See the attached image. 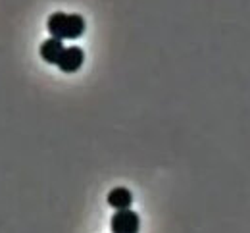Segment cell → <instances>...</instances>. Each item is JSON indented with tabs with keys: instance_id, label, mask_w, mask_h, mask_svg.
Masks as SVG:
<instances>
[{
	"instance_id": "obj_1",
	"label": "cell",
	"mask_w": 250,
	"mask_h": 233,
	"mask_svg": "<svg viewBox=\"0 0 250 233\" xmlns=\"http://www.w3.org/2000/svg\"><path fill=\"white\" fill-rule=\"evenodd\" d=\"M48 33L54 39H79L85 33V20L79 14H63V12H56L48 18Z\"/></svg>"
},
{
	"instance_id": "obj_2",
	"label": "cell",
	"mask_w": 250,
	"mask_h": 233,
	"mask_svg": "<svg viewBox=\"0 0 250 233\" xmlns=\"http://www.w3.org/2000/svg\"><path fill=\"white\" fill-rule=\"evenodd\" d=\"M112 233H139L141 230V218L135 210H118L110 220Z\"/></svg>"
},
{
	"instance_id": "obj_3",
	"label": "cell",
	"mask_w": 250,
	"mask_h": 233,
	"mask_svg": "<svg viewBox=\"0 0 250 233\" xmlns=\"http://www.w3.org/2000/svg\"><path fill=\"white\" fill-rule=\"evenodd\" d=\"M83 60H85L83 48H79V46H67V48H63L62 56H60V60H58L56 66L60 67L63 73H75L79 67L83 66Z\"/></svg>"
},
{
	"instance_id": "obj_4",
	"label": "cell",
	"mask_w": 250,
	"mask_h": 233,
	"mask_svg": "<svg viewBox=\"0 0 250 233\" xmlns=\"http://www.w3.org/2000/svg\"><path fill=\"white\" fill-rule=\"evenodd\" d=\"M63 42L60 39H54V37H50V39H46L42 44H41V58L46 62V64H58V60H60V56H62L63 52Z\"/></svg>"
},
{
	"instance_id": "obj_5",
	"label": "cell",
	"mask_w": 250,
	"mask_h": 233,
	"mask_svg": "<svg viewBox=\"0 0 250 233\" xmlns=\"http://www.w3.org/2000/svg\"><path fill=\"white\" fill-rule=\"evenodd\" d=\"M108 204L116 210H125V208H131L133 204V195L129 189L125 187H116L108 193Z\"/></svg>"
}]
</instances>
